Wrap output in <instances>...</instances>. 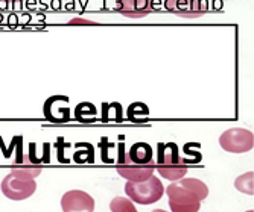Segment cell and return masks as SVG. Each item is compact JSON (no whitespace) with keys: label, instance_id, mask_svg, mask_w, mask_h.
<instances>
[{"label":"cell","instance_id":"obj_1","mask_svg":"<svg viewBox=\"0 0 254 212\" xmlns=\"http://www.w3.org/2000/svg\"><path fill=\"white\" fill-rule=\"evenodd\" d=\"M154 166L161 177H166L172 182H178L188 173V166L180 156V150L175 144H160L158 156L154 161Z\"/></svg>","mask_w":254,"mask_h":212},{"label":"cell","instance_id":"obj_2","mask_svg":"<svg viewBox=\"0 0 254 212\" xmlns=\"http://www.w3.org/2000/svg\"><path fill=\"white\" fill-rule=\"evenodd\" d=\"M125 193L131 202L138 205H152L158 202L165 194V186L158 177H149L145 182H127Z\"/></svg>","mask_w":254,"mask_h":212},{"label":"cell","instance_id":"obj_3","mask_svg":"<svg viewBox=\"0 0 254 212\" xmlns=\"http://www.w3.org/2000/svg\"><path fill=\"white\" fill-rule=\"evenodd\" d=\"M166 194L172 212H198L201 208V200L178 182H174L166 188Z\"/></svg>","mask_w":254,"mask_h":212},{"label":"cell","instance_id":"obj_4","mask_svg":"<svg viewBox=\"0 0 254 212\" xmlns=\"http://www.w3.org/2000/svg\"><path fill=\"white\" fill-rule=\"evenodd\" d=\"M219 144L228 153H247L254 147V133L242 127L228 129L219 136Z\"/></svg>","mask_w":254,"mask_h":212},{"label":"cell","instance_id":"obj_5","mask_svg":"<svg viewBox=\"0 0 254 212\" xmlns=\"http://www.w3.org/2000/svg\"><path fill=\"white\" fill-rule=\"evenodd\" d=\"M154 161L148 166H138V164H134L129 158L128 153L124 150V146H121V155L118 159V173L127 179V182H145L149 177L154 176Z\"/></svg>","mask_w":254,"mask_h":212},{"label":"cell","instance_id":"obj_6","mask_svg":"<svg viewBox=\"0 0 254 212\" xmlns=\"http://www.w3.org/2000/svg\"><path fill=\"white\" fill-rule=\"evenodd\" d=\"M2 193L5 197L20 202L29 199L35 191H37V182L35 180H23L15 177L12 173H9L8 176H5V179L2 180Z\"/></svg>","mask_w":254,"mask_h":212},{"label":"cell","instance_id":"obj_7","mask_svg":"<svg viewBox=\"0 0 254 212\" xmlns=\"http://www.w3.org/2000/svg\"><path fill=\"white\" fill-rule=\"evenodd\" d=\"M63 212H93L95 199L81 190L67 191L61 199Z\"/></svg>","mask_w":254,"mask_h":212},{"label":"cell","instance_id":"obj_8","mask_svg":"<svg viewBox=\"0 0 254 212\" xmlns=\"http://www.w3.org/2000/svg\"><path fill=\"white\" fill-rule=\"evenodd\" d=\"M127 153L128 158L134 164H138V166H148L154 161V150L148 143H135Z\"/></svg>","mask_w":254,"mask_h":212},{"label":"cell","instance_id":"obj_9","mask_svg":"<svg viewBox=\"0 0 254 212\" xmlns=\"http://www.w3.org/2000/svg\"><path fill=\"white\" fill-rule=\"evenodd\" d=\"M119 12H122L124 15L129 17V18H140L148 15L152 9L149 8L151 3L148 2H121L118 5Z\"/></svg>","mask_w":254,"mask_h":212},{"label":"cell","instance_id":"obj_10","mask_svg":"<svg viewBox=\"0 0 254 212\" xmlns=\"http://www.w3.org/2000/svg\"><path fill=\"white\" fill-rule=\"evenodd\" d=\"M178 183L184 188H188L189 191H192L201 202L209 196V188H207V185L199 180V179H192V177H186V179H180Z\"/></svg>","mask_w":254,"mask_h":212},{"label":"cell","instance_id":"obj_11","mask_svg":"<svg viewBox=\"0 0 254 212\" xmlns=\"http://www.w3.org/2000/svg\"><path fill=\"white\" fill-rule=\"evenodd\" d=\"M253 180H254V173H253V171H248V173L239 176V177L235 180L236 190L241 191V193H244V194L253 196V194H254V190H253Z\"/></svg>","mask_w":254,"mask_h":212},{"label":"cell","instance_id":"obj_12","mask_svg":"<svg viewBox=\"0 0 254 212\" xmlns=\"http://www.w3.org/2000/svg\"><path fill=\"white\" fill-rule=\"evenodd\" d=\"M111 212H137L134 202H131L127 197H114L110 203Z\"/></svg>","mask_w":254,"mask_h":212},{"label":"cell","instance_id":"obj_13","mask_svg":"<svg viewBox=\"0 0 254 212\" xmlns=\"http://www.w3.org/2000/svg\"><path fill=\"white\" fill-rule=\"evenodd\" d=\"M95 25L93 21H88V20H84V18H75V20H72L70 21V25Z\"/></svg>","mask_w":254,"mask_h":212},{"label":"cell","instance_id":"obj_14","mask_svg":"<svg viewBox=\"0 0 254 212\" xmlns=\"http://www.w3.org/2000/svg\"><path fill=\"white\" fill-rule=\"evenodd\" d=\"M151 212H166L165 209H154V211H151Z\"/></svg>","mask_w":254,"mask_h":212},{"label":"cell","instance_id":"obj_15","mask_svg":"<svg viewBox=\"0 0 254 212\" xmlns=\"http://www.w3.org/2000/svg\"><path fill=\"white\" fill-rule=\"evenodd\" d=\"M247 212H253V209H251V211H247Z\"/></svg>","mask_w":254,"mask_h":212}]
</instances>
